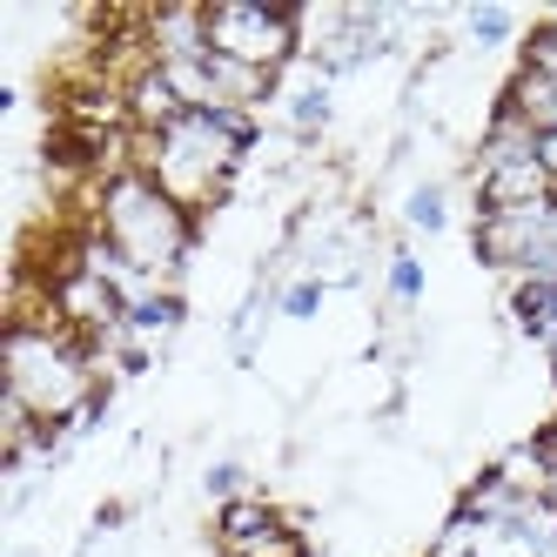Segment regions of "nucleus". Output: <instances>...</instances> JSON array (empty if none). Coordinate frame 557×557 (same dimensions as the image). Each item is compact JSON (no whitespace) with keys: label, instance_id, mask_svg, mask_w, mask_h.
<instances>
[{"label":"nucleus","instance_id":"423d86ee","mask_svg":"<svg viewBox=\"0 0 557 557\" xmlns=\"http://www.w3.org/2000/svg\"><path fill=\"white\" fill-rule=\"evenodd\" d=\"M423 289H430V269H423V256L410 249V235H396L389 256H383V309H389V315H410V309L423 302Z\"/></svg>","mask_w":557,"mask_h":557},{"label":"nucleus","instance_id":"0eeeda50","mask_svg":"<svg viewBox=\"0 0 557 557\" xmlns=\"http://www.w3.org/2000/svg\"><path fill=\"white\" fill-rule=\"evenodd\" d=\"M491 476L504 491H517V497H550V450L537 444V436H524V444H510V450H497V463H491Z\"/></svg>","mask_w":557,"mask_h":557},{"label":"nucleus","instance_id":"f03ea898","mask_svg":"<svg viewBox=\"0 0 557 557\" xmlns=\"http://www.w3.org/2000/svg\"><path fill=\"white\" fill-rule=\"evenodd\" d=\"M262 148V114L243 108H188L175 128L162 135H135V169L182 202L188 215H209L215 202H228L243 162Z\"/></svg>","mask_w":557,"mask_h":557},{"label":"nucleus","instance_id":"f257e3e1","mask_svg":"<svg viewBox=\"0 0 557 557\" xmlns=\"http://www.w3.org/2000/svg\"><path fill=\"white\" fill-rule=\"evenodd\" d=\"M8 404H21L34 423L61 436H88L108 410V376L95 363V343H82L61 315L48 283H21L14 323H8Z\"/></svg>","mask_w":557,"mask_h":557},{"label":"nucleus","instance_id":"1a4fd4ad","mask_svg":"<svg viewBox=\"0 0 557 557\" xmlns=\"http://www.w3.org/2000/svg\"><path fill=\"white\" fill-rule=\"evenodd\" d=\"M222 557H315L309 550V537H302V517H275L269 531H256V537H243V544H228Z\"/></svg>","mask_w":557,"mask_h":557},{"label":"nucleus","instance_id":"4468645a","mask_svg":"<svg viewBox=\"0 0 557 557\" xmlns=\"http://www.w3.org/2000/svg\"><path fill=\"white\" fill-rule=\"evenodd\" d=\"M202 491H209V504H215V510H222V504H235V497H256L249 463H243V457H215V463L202 470Z\"/></svg>","mask_w":557,"mask_h":557},{"label":"nucleus","instance_id":"f8f14e48","mask_svg":"<svg viewBox=\"0 0 557 557\" xmlns=\"http://www.w3.org/2000/svg\"><path fill=\"white\" fill-rule=\"evenodd\" d=\"M323 296H330L323 275L296 269V275H283V283H275V315H283V323H315V315H323Z\"/></svg>","mask_w":557,"mask_h":557},{"label":"nucleus","instance_id":"ddd939ff","mask_svg":"<svg viewBox=\"0 0 557 557\" xmlns=\"http://www.w3.org/2000/svg\"><path fill=\"white\" fill-rule=\"evenodd\" d=\"M463 34H470V48H504L510 34H517V14L510 8H491V0H476V8H463Z\"/></svg>","mask_w":557,"mask_h":557},{"label":"nucleus","instance_id":"39448f33","mask_svg":"<svg viewBox=\"0 0 557 557\" xmlns=\"http://www.w3.org/2000/svg\"><path fill=\"white\" fill-rule=\"evenodd\" d=\"M330 122H336V82H323V74L302 61V74L283 88V135L296 148H309V141H323Z\"/></svg>","mask_w":557,"mask_h":557},{"label":"nucleus","instance_id":"6e6552de","mask_svg":"<svg viewBox=\"0 0 557 557\" xmlns=\"http://www.w3.org/2000/svg\"><path fill=\"white\" fill-rule=\"evenodd\" d=\"M450 228V182L444 175H423L404 195V235H444Z\"/></svg>","mask_w":557,"mask_h":557},{"label":"nucleus","instance_id":"dca6fc26","mask_svg":"<svg viewBox=\"0 0 557 557\" xmlns=\"http://www.w3.org/2000/svg\"><path fill=\"white\" fill-rule=\"evenodd\" d=\"M537 444H544V450H550V463H557V423H544V430H537Z\"/></svg>","mask_w":557,"mask_h":557},{"label":"nucleus","instance_id":"9b49d317","mask_svg":"<svg viewBox=\"0 0 557 557\" xmlns=\"http://www.w3.org/2000/svg\"><path fill=\"white\" fill-rule=\"evenodd\" d=\"M275 517H283V510H275L269 497H235V504H222V510H215V544L228 550V544H243V537L269 531Z\"/></svg>","mask_w":557,"mask_h":557},{"label":"nucleus","instance_id":"7ed1b4c3","mask_svg":"<svg viewBox=\"0 0 557 557\" xmlns=\"http://www.w3.org/2000/svg\"><path fill=\"white\" fill-rule=\"evenodd\" d=\"M88 215H95L88 228L108 235V243L122 249L135 269L182 283V269H188V256H195V215H188L182 202H169V195L154 188L141 169L114 175V182H95Z\"/></svg>","mask_w":557,"mask_h":557},{"label":"nucleus","instance_id":"f3484780","mask_svg":"<svg viewBox=\"0 0 557 557\" xmlns=\"http://www.w3.org/2000/svg\"><path fill=\"white\" fill-rule=\"evenodd\" d=\"M550 504H557V463H550Z\"/></svg>","mask_w":557,"mask_h":557},{"label":"nucleus","instance_id":"9d476101","mask_svg":"<svg viewBox=\"0 0 557 557\" xmlns=\"http://www.w3.org/2000/svg\"><path fill=\"white\" fill-rule=\"evenodd\" d=\"M470 557H544V550L524 531V517H484L476 537H470Z\"/></svg>","mask_w":557,"mask_h":557},{"label":"nucleus","instance_id":"2eb2a0df","mask_svg":"<svg viewBox=\"0 0 557 557\" xmlns=\"http://www.w3.org/2000/svg\"><path fill=\"white\" fill-rule=\"evenodd\" d=\"M537 162H544V175H550V188H557V128L537 135Z\"/></svg>","mask_w":557,"mask_h":557},{"label":"nucleus","instance_id":"20e7f679","mask_svg":"<svg viewBox=\"0 0 557 557\" xmlns=\"http://www.w3.org/2000/svg\"><path fill=\"white\" fill-rule=\"evenodd\" d=\"M209 21V54L243 61L262 74H283L302 61V14L296 8H269V0H215L202 8Z\"/></svg>","mask_w":557,"mask_h":557}]
</instances>
